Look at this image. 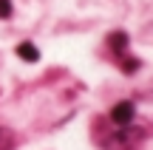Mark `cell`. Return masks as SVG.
<instances>
[{
  "label": "cell",
  "mask_w": 153,
  "mask_h": 150,
  "mask_svg": "<svg viewBox=\"0 0 153 150\" xmlns=\"http://www.w3.org/2000/svg\"><path fill=\"white\" fill-rule=\"evenodd\" d=\"M133 113H136L133 102H119V105L111 108V119H114L119 128H125V125H131V122H133Z\"/></svg>",
  "instance_id": "obj_1"
},
{
  "label": "cell",
  "mask_w": 153,
  "mask_h": 150,
  "mask_svg": "<svg viewBox=\"0 0 153 150\" xmlns=\"http://www.w3.org/2000/svg\"><path fill=\"white\" fill-rule=\"evenodd\" d=\"M17 57L26 60V62H37L40 60V51H37V45H31V43H20V45H17Z\"/></svg>",
  "instance_id": "obj_2"
},
{
  "label": "cell",
  "mask_w": 153,
  "mask_h": 150,
  "mask_svg": "<svg viewBox=\"0 0 153 150\" xmlns=\"http://www.w3.org/2000/svg\"><path fill=\"white\" fill-rule=\"evenodd\" d=\"M111 48L114 51H125L128 48V34L125 31H114L111 34Z\"/></svg>",
  "instance_id": "obj_3"
},
{
  "label": "cell",
  "mask_w": 153,
  "mask_h": 150,
  "mask_svg": "<svg viewBox=\"0 0 153 150\" xmlns=\"http://www.w3.org/2000/svg\"><path fill=\"white\" fill-rule=\"evenodd\" d=\"M9 147H11V133L0 128V150H9Z\"/></svg>",
  "instance_id": "obj_4"
},
{
  "label": "cell",
  "mask_w": 153,
  "mask_h": 150,
  "mask_svg": "<svg viewBox=\"0 0 153 150\" xmlns=\"http://www.w3.org/2000/svg\"><path fill=\"white\" fill-rule=\"evenodd\" d=\"M11 14V0H0V17H9Z\"/></svg>",
  "instance_id": "obj_5"
},
{
  "label": "cell",
  "mask_w": 153,
  "mask_h": 150,
  "mask_svg": "<svg viewBox=\"0 0 153 150\" xmlns=\"http://www.w3.org/2000/svg\"><path fill=\"white\" fill-rule=\"evenodd\" d=\"M136 68H139V62H136V60H128V62H125V71H128V74H133Z\"/></svg>",
  "instance_id": "obj_6"
}]
</instances>
